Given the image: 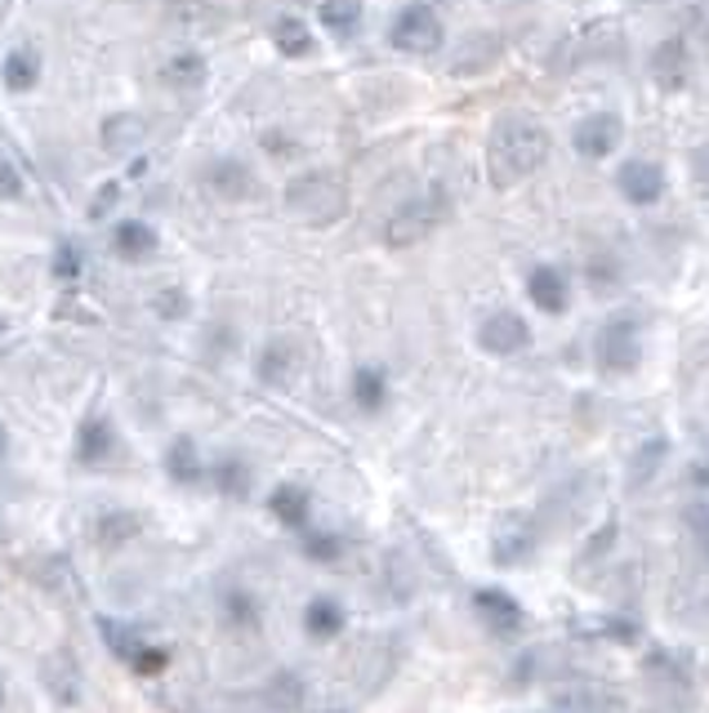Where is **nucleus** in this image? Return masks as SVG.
<instances>
[{"label":"nucleus","mask_w":709,"mask_h":713,"mask_svg":"<svg viewBox=\"0 0 709 713\" xmlns=\"http://www.w3.org/2000/svg\"><path fill=\"white\" fill-rule=\"evenodd\" d=\"M549 157V130L531 116H505L487 143V174L496 188H518Z\"/></svg>","instance_id":"obj_1"},{"label":"nucleus","mask_w":709,"mask_h":713,"mask_svg":"<svg viewBox=\"0 0 709 713\" xmlns=\"http://www.w3.org/2000/svg\"><path fill=\"white\" fill-rule=\"evenodd\" d=\"M343 210H348V192L335 174L308 170L286 183V214H295L308 227H330L343 219Z\"/></svg>","instance_id":"obj_2"},{"label":"nucleus","mask_w":709,"mask_h":713,"mask_svg":"<svg viewBox=\"0 0 709 713\" xmlns=\"http://www.w3.org/2000/svg\"><path fill=\"white\" fill-rule=\"evenodd\" d=\"M116 455H121V437H116V424L107 411H89L76 428V441H72V459L76 468L85 472H98V468H112Z\"/></svg>","instance_id":"obj_3"},{"label":"nucleus","mask_w":709,"mask_h":713,"mask_svg":"<svg viewBox=\"0 0 709 713\" xmlns=\"http://www.w3.org/2000/svg\"><path fill=\"white\" fill-rule=\"evenodd\" d=\"M393 45L402 54H437L442 50V19L428 6H411L393 23Z\"/></svg>","instance_id":"obj_4"},{"label":"nucleus","mask_w":709,"mask_h":713,"mask_svg":"<svg viewBox=\"0 0 709 713\" xmlns=\"http://www.w3.org/2000/svg\"><path fill=\"white\" fill-rule=\"evenodd\" d=\"M255 375L268 389H290L304 375V348L295 339H268L255 356Z\"/></svg>","instance_id":"obj_5"},{"label":"nucleus","mask_w":709,"mask_h":713,"mask_svg":"<svg viewBox=\"0 0 709 713\" xmlns=\"http://www.w3.org/2000/svg\"><path fill=\"white\" fill-rule=\"evenodd\" d=\"M205 188H210L219 201H227V205H246V201L260 196V179H255V170H246L242 161H214V166L205 170Z\"/></svg>","instance_id":"obj_6"},{"label":"nucleus","mask_w":709,"mask_h":713,"mask_svg":"<svg viewBox=\"0 0 709 713\" xmlns=\"http://www.w3.org/2000/svg\"><path fill=\"white\" fill-rule=\"evenodd\" d=\"M433 223H437V205L433 201H406V205H398V214L389 219V227H384V242L398 251V246H420L424 236L433 232Z\"/></svg>","instance_id":"obj_7"},{"label":"nucleus","mask_w":709,"mask_h":713,"mask_svg":"<svg viewBox=\"0 0 709 713\" xmlns=\"http://www.w3.org/2000/svg\"><path fill=\"white\" fill-rule=\"evenodd\" d=\"M144 139H148V121L139 111H112V116H103V126H98V148L107 157H130Z\"/></svg>","instance_id":"obj_8"},{"label":"nucleus","mask_w":709,"mask_h":713,"mask_svg":"<svg viewBox=\"0 0 709 713\" xmlns=\"http://www.w3.org/2000/svg\"><path fill=\"white\" fill-rule=\"evenodd\" d=\"M575 152L580 157H589V161H603V157H612V148L621 143V121L612 111H599V116H584V121L575 126Z\"/></svg>","instance_id":"obj_9"},{"label":"nucleus","mask_w":709,"mask_h":713,"mask_svg":"<svg viewBox=\"0 0 709 713\" xmlns=\"http://www.w3.org/2000/svg\"><path fill=\"white\" fill-rule=\"evenodd\" d=\"M638 356H643V348H638V330H634V321H629V317L612 321V326L603 330V371L625 375V371H634V366H638Z\"/></svg>","instance_id":"obj_10"},{"label":"nucleus","mask_w":709,"mask_h":713,"mask_svg":"<svg viewBox=\"0 0 709 713\" xmlns=\"http://www.w3.org/2000/svg\"><path fill=\"white\" fill-rule=\"evenodd\" d=\"M112 255L121 264H148L157 255V232L144 219H121L112 227Z\"/></svg>","instance_id":"obj_11"},{"label":"nucleus","mask_w":709,"mask_h":713,"mask_svg":"<svg viewBox=\"0 0 709 713\" xmlns=\"http://www.w3.org/2000/svg\"><path fill=\"white\" fill-rule=\"evenodd\" d=\"M483 348L487 352H496V356H514V352H522L527 343H531V330H527V321L518 317V312H496V317H487L483 321Z\"/></svg>","instance_id":"obj_12"},{"label":"nucleus","mask_w":709,"mask_h":713,"mask_svg":"<svg viewBox=\"0 0 709 713\" xmlns=\"http://www.w3.org/2000/svg\"><path fill=\"white\" fill-rule=\"evenodd\" d=\"M166 478H170L174 487H201V482L210 478V464L201 459V450H197L192 437H174V441L166 446Z\"/></svg>","instance_id":"obj_13"},{"label":"nucleus","mask_w":709,"mask_h":713,"mask_svg":"<svg viewBox=\"0 0 709 713\" xmlns=\"http://www.w3.org/2000/svg\"><path fill=\"white\" fill-rule=\"evenodd\" d=\"M0 81L10 94H32L41 85V50L36 45H14L0 63Z\"/></svg>","instance_id":"obj_14"},{"label":"nucleus","mask_w":709,"mask_h":713,"mask_svg":"<svg viewBox=\"0 0 709 713\" xmlns=\"http://www.w3.org/2000/svg\"><path fill=\"white\" fill-rule=\"evenodd\" d=\"M621 192H625V201H634V205H656V201L665 196V174H660V166H652V161H629V166H621Z\"/></svg>","instance_id":"obj_15"},{"label":"nucleus","mask_w":709,"mask_h":713,"mask_svg":"<svg viewBox=\"0 0 709 713\" xmlns=\"http://www.w3.org/2000/svg\"><path fill=\"white\" fill-rule=\"evenodd\" d=\"M170 23L183 28V32H197V36H210V32H223L227 14L219 6H210V0H170Z\"/></svg>","instance_id":"obj_16"},{"label":"nucleus","mask_w":709,"mask_h":713,"mask_svg":"<svg viewBox=\"0 0 709 713\" xmlns=\"http://www.w3.org/2000/svg\"><path fill=\"white\" fill-rule=\"evenodd\" d=\"M210 482H214V491L223 500H246L251 487H255V472H251V464L242 455H219L210 464Z\"/></svg>","instance_id":"obj_17"},{"label":"nucleus","mask_w":709,"mask_h":713,"mask_svg":"<svg viewBox=\"0 0 709 713\" xmlns=\"http://www.w3.org/2000/svg\"><path fill=\"white\" fill-rule=\"evenodd\" d=\"M652 81L660 89H682L687 85V45L682 41H660L652 54Z\"/></svg>","instance_id":"obj_18"},{"label":"nucleus","mask_w":709,"mask_h":713,"mask_svg":"<svg viewBox=\"0 0 709 713\" xmlns=\"http://www.w3.org/2000/svg\"><path fill=\"white\" fill-rule=\"evenodd\" d=\"M139 531H144V518H139V513L107 509V513L94 522V544H98V549H121V544L139 540Z\"/></svg>","instance_id":"obj_19"},{"label":"nucleus","mask_w":709,"mask_h":713,"mask_svg":"<svg viewBox=\"0 0 709 713\" xmlns=\"http://www.w3.org/2000/svg\"><path fill=\"white\" fill-rule=\"evenodd\" d=\"M268 509H273V518H277L282 526H290V531H308V509H313V500H308V491H304V487H295V482L277 487V491L268 496Z\"/></svg>","instance_id":"obj_20"},{"label":"nucleus","mask_w":709,"mask_h":713,"mask_svg":"<svg viewBox=\"0 0 709 713\" xmlns=\"http://www.w3.org/2000/svg\"><path fill=\"white\" fill-rule=\"evenodd\" d=\"M478 611H483V620H487L496 634H518V629H522V607L509 598V593L483 588V593H478Z\"/></svg>","instance_id":"obj_21"},{"label":"nucleus","mask_w":709,"mask_h":713,"mask_svg":"<svg viewBox=\"0 0 709 713\" xmlns=\"http://www.w3.org/2000/svg\"><path fill=\"white\" fill-rule=\"evenodd\" d=\"M339 629H343V607L335 598H313L304 607V634L313 642H330V638H339Z\"/></svg>","instance_id":"obj_22"},{"label":"nucleus","mask_w":709,"mask_h":713,"mask_svg":"<svg viewBox=\"0 0 709 713\" xmlns=\"http://www.w3.org/2000/svg\"><path fill=\"white\" fill-rule=\"evenodd\" d=\"M201 81H205V58L197 50H179L161 63V85L170 89H197Z\"/></svg>","instance_id":"obj_23"},{"label":"nucleus","mask_w":709,"mask_h":713,"mask_svg":"<svg viewBox=\"0 0 709 713\" xmlns=\"http://www.w3.org/2000/svg\"><path fill=\"white\" fill-rule=\"evenodd\" d=\"M219 611L227 629H260V598L251 588H227L219 598Z\"/></svg>","instance_id":"obj_24"},{"label":"nucleus","mask_w":709,"mask_h":713,"mask_svg":"<svg viewBox=\"0 0 709 713\" xmlns=\"http://www.w3.org/2000/svg\"><path fill=\"white\" fill-rule=\"evenodd\" d=\"M527 295H531V304H536L540 312H553V317H558V312L567 308V277L553 273V268H536Z\"/></svg>","instance_id":"obj_25"},{"label":"nucleus","mask_w":709,"mask_h":713,"mask_svg":"<svg viewBox=\"0 0 709 713\" xmlns=\"http://www.w3.org/2000/svg\"><path fill=\"white\" fill-rule=\"evenodd\" d=\"M273 45H277L286 58H308V54H313V32H308L295 14H286V19L273 23Z\"/></svg>","instance_id":"obj_26"},{"label":"nucleus","mask_w":709,"mask_h":713,"mask_svg":"<svg viewBox=\"0 0 709 713\" xmlns=\"http://www.w3.org/2000/svg\"><path fill=\"white\" fill-rule=\"evenodd\" d=\"M358 19H362V6H358V0H321V23H326L330 32L348 36L352 28H358Z\"/></svg>","instance_id":"obj_27"},{"label":"nucleus","mask_w":709,"mask_h":713,"mask_svg":"<svg viewBox=\"0 0 709 713\" xmlns=\"http://www.w3.org/2000/svg\"><path fill=\"white\" fill-rule=\"evenodd\" d=\"M352 397H358L362 411H380L384 397H389L384 375H380V371H358V375H352Z\"/></svg>","instance_id":"obj_28"},{"label":"nucleus","mask_w":709,"mask_h":713,"mask_svg":"<svg viewBox=\"0 0 709 713\" xmlns=\"http://www.w3.org/2000/svg\"><path fill=\"white\" fill-rule=\"evenodd\" d=\"M152 312H157L161 321H183V317L192 312V299H188V290L166 286V290H157V295H152Z\"/></svg>","instance_id":"obj_29"},{"label":"nucleus","mask_w":709,"mask_h":713,"mask_svg":"<svg viewBox=\"0 0 709 713\" xmlns=\"http://www.w3.org/2000/svg\"><path fill=\"white\" fill-rule=\"evenodd\" d=\"M531 553V531H527V522H509L505 526V535H500V549H496V557L500 562H518V557H527Z\"/></svg>","instance_id":"obj_30"},{"label":"nucleus","mask_w":709,"mask_h":713,"mask_svg":"<svg viewBox=\"0 0 709 713\" xmlns=\"http://www.w3.org/2000/svg\"><path fill=\"white\" fill-rule=\"evenodd\" d=\"M50 277L54 281H76L81 277V251L72 242H59L54 255H50Z\"/></svg>","instance_id":"obj_31"},{"label":"nucleus","mask_w":709,"mask_h":713,"mask_svg":"<svg viewBox=\"0 0 709 713\" xmlns=\"http://www.w3.org/2000/svg\"><path fill=\"white\" fill-rule=\"evenodd\" d=\"M23 192H28V183H23V170L0 152V201H23Z\"/></svg>","instance_id":"obj_32"},{"label":"nucleus","mask_w":709,"mask_h":713,"mask_svg":"<svg viewBox=\"0 0 709 713\" xmlns=\"http://www.w3.org/2000/svg\"><path fill=\"white\" fill-rule=\"evenodd\" d=\"M304 553H308L313 562H335V557H339V540H335V535H321V531H308V535H304Z\"/></svg>","instance_id":"obj_33"},{"label":"nucleus","mask_w":709,"mask_h":713,"mask_svg":"<svg viewBox=\"0 0 709 713\" xmlns=\"http://www.w3.org/2000/svg\"><path fill=\"white\" fill-rule=\"evenodd\" d=\"M687 531L696 535L700 553L709 557V504H691V509H687Z\"/></svg>","instance_id":"obj_34"},{"label":"nucleus","mask_w":709,"mask_h":713,"mask_svg":"<svg viewBox=\"0 0 709 713\" xmlns=\"http://www.w3.org/2000/svg\"><path fill=\"white\" fill-rule=\"evenodd\" d=\"M273 704H282V709H295L299 704V678L295 673H282V678H273Z\"/></svg>","instance_id":"obj_35"},{"label":"nucleus","mask_w":709,"mask_h":713,"mask_svg":"<svg viewBox=\"0 0 709 713\" xmlns=\"http://www.w3.org/2000/svg\"><path fill=\"white\" fill-rule=\"evenodd\" d=\"M112 201H116V183H107L103 192H94V205H89V219H103V214L112 210Z\"/></svg>","instance_id":"obj_36"},{"label":"nucleus","mask_w":709,"mask_h":713,"mask_svg":"<svg viewBox=\"0 0 709 713\" xmlns=\"http://www.w3.org/2000/svg\"><path fill=\"white\" fill-rule=\"evenodd\" d=\"M691 161H696V183H700V188L709 192V148H700V152H696Z\"/></svg>","instance_id":"obj_37"},{"label":"nucleus","mask_w":709,"mask_h":713,"mask_svg":"<svg viewBox=\"0 0 709 713\" xmlns=\"http://www.w3.org/2000/svg\"><path fill=\"white\" fill-rule=\"evenodd\" d=\"M10 446H14V437H10V428H6V419H0V464L10 459Z\"/></svg>","instance_id":"obj_38"},{"label":"nucleus","mask_w":709,"mask_h":713,"mask_svg":"<svg viewBox=\"0 0 709 713\" xmlns=\"http://www.w3.org/2000/svg\"><path fill=\"white\" fill-rule=\"evenodd\" d=\"M6 704H10V678H6V669H0V713H6Z\"/></svg>","instance_id":"obj_39"},{"label":"nucleus","mask_w":709,"mask_h":713,"mask_svg":"<svg viewBox=\"0 0 709 713\" xmlns=\"http://www.w3.org/2000/svg\"><path fill=\"white\" fill-rule=\"evenodd\" d=\"M10 334V321H6V312H0V339H6Z\"/></svg>","instance_id":"obj_40"},{"label":"nucleus","mask_w":709,"mask_h":713,"mask_svg":"<svg viewBox=\"0 0 709 713\" xmlns=\"http://www.w3.org/2000/svg\"><path fill=\"white\" fill-rule=\"evenodd\" d=\"M705 45H709V36H705Z\"/></svg>","instance_id":"obj_41"}]
</instances>
